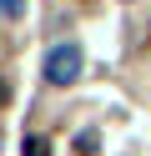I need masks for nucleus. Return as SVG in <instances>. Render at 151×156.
<instances>
[{"mask_svg": "<svg viewBox=\"0 0 151 156\" xmlns=\"http://www.w3.org/2000/svg\"><path fill=\"white\" fill-rule=\"evenodd\" d=\"M81 71H86V55H81V45H50L45 51V81L50 86H76Z\"/></svg>", "mask_w": 151, "mask_h": 156, "instance_id": "1", "label": "nucleus"}, {"mask_svg": "<svg viewBox=\"0 0 151 156\" xmlns=\"http://www.w3.org/2000/svg\"><path fill=\"white\" fill-rule=\"evenodd\" d=\"M5 101H10V81L0 76V106H5Z\"/></svg>", "mask_w": 151, "mask_h": 156, "instance_id": "5", "label": "nucleus"}, {"mask_svg": "<svg viewBox=\"0 0 151 156\" xmlns=\"http://www.w3.org/2000/svg\"><path fill=\"white\" fill-rule=\"evenodd\" d=\"M0 15H5V20H20V15H25V0H0Z\"/></svg>", "mask_w": 151, "mask_h": 156, "instance_id": "4", "label": "nucleus"}, {"mask_svg": "<svg viewBox=\"0 0 151 156\" xmlns=\"http://www.w3.org/2000/svg\"><path fill=\"white\" fill-rule=\"evenodd\" d=\"M101 151V136L96 131H76V156H96Z\"/></svg>", "mask_w": 151, "mask_h": 156, "instance_id": "2", "label": "nucleus"}, {"mask_svg": "<svg viewBox=\"0 0 151 156\" xmlns=\"http://www.w3.org/2000/svg\"><path fill=\"white\" fill-rule=\"evenodd\" d=\"M20 156H50V141L45 136H25V151Z\"/></svg>", "mask_w": 151, "mask_h": 156, "instance_id": "3", "label": "nucleus"}]
</instances>
